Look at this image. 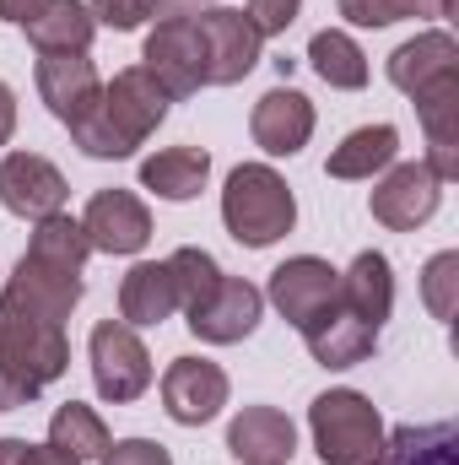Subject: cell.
<instances>
[{"label":"cell","mask_w":459,"mask_h":465,"mask_svg":"<svg viewBox=\"0 0 459 465\" xmlns=\"http://www.w3.org/2000/svg\"><path fill=\"white\" fill-rule=\"evenodd\" d=\"M206 179H211V157L200 146H168L141 163V184L162 201H190L206 190Z\"/></svg>","instance_id":"7402d4cb"},{"label":"cell","mask_w":459,"mask_h":465,"mask_svg":"<svg viewBox=\"0 0 459 465\" xmlns=\"http://www.w3.org/2000/svg\"><path fill=\"white\" fill-rule=\"evenodd\" d=\"M93 33H98V22L82 0H54L38 22H27V38L38 54H87Z\"/></svg>","instance_id":"cb8c5ba5"},{"label":"cell","mask_w":459,"mask_h":465,"mask_svg":"<svg viewBox=\"0 0 459 465\" xmlns=\"http://www.w3.org/2000/svg\"><path fill=\"white\" fill-rule=\"evenodd\" d=\"M249 130H254V146H265L270 157H292V152H303L308 135H314V104H308L303 93H292V87H270V93L254 104Z\"/></svg>","instance_id":"9a60e30c"},{"label":"cell","mask_w":459,"mask_h":465,"mask_svg":"<svg viewBox=\"0 0 459 465\" xmlns=\"http://www.w3.org/2000/svg\"><path fill=\"white\" fill-rule=\"evenodd\" d=\"M416 114H422V130H427V168L449 184L459 173V71L454 76H438L433 87L416 93Z\"/></svg>","instance_id":"ac0fdd59"},{"label":"cell","mask_w":459,"mask_h":465,"mask_svg":"<svg viewBox=\"0 0 459 465\" xmlns=\"http://www.w3.org/2000/svg\"><path fill=\"white\" fill-rule=\"evenodd\" d=\"M146 76L173 98H195L206 87V49H200V27L195 16H168L146 33V54H141Z\"/></svg>","instance_id":"5b68a950"},{"label":"cell","mask_w":459,"mask_h":465,"mask_svg":"<svg viewBox=\"0 0 459 465\" xmlns=\"http://www.w3.org/2000/svg\"><path fill=\"white\" fill-rule=\"evenodd\" d=\"M259 309H265V292H259V287H249L243 276H222V287L190 314V331H195L200 341L228 347V341H243V336L259 325Z\"/></svg>","instance_id":"5bb4252c"},{"label":"cell","mask_w":459,"mask_h":465,"mask_svg":"<svg viewBox=\"0 0 459 465\" xmlns=\"http://www.w3.org/2000/svg\"><path fill=\"white\" fill-rule=\"evenodd\" d=\"M438 195H444V179H438L427 163H400V168H389V173L373 184V201H367V206H373V217H378L384 228L411 232L438 212Z\"/></svg>","instance_id":"9c48e42d"},{"label":"cell","mask_w":459,"mask_h":465,"mask_svg":"<svg viewBox=\"0 0 459 465\" xmlns=\"http://www.w3.org/2000/svg\"><path fill=\"white\" fill-rule=\"evenodd\" d=\"M367 465H459V428L454 422H422L384 433V450Z\"/></svg>","instance_id":"44dd1931"},{"label":"cell","mask_w":459,"mask_h":465,"mask_svg":"<svg viewBox=\"0 0 459 465\" xmlns=\"http://www.w3.org/2000/svg\"><path fill=\"white\" fill-rule=\"evenodd\" d=\"M27 401H38V395H33L27 384H16V379L0 368V411H16V406H27Z\"/></svg>","instance_id":"8d00e7d4"},{"label":"cell","mask_w":459,"mask_h":465,"mask_svg":"<svg viewBox=\"0 0 459 465\" xmlns=\"http://www.w3.org/2000/svg\"><path fill=\"white\" fill-rule=\"evenodd\" d=\"M200 5H211V0H141V22L146 16H162V22L168 16H195Z\"/></svg>","instance_id":"d590c367"},{"label":"cell","mask_w":459,"mask_h":465,"mask_svg":"<svg viewBox=\"0 0 459 465\" xmlns=\"http://www.w3.org/2000/svg\"><path fill=\"white\" fill-rule=\"evenodd\" d=\"M228 450L238 465H287L298 450V433L287 422V411L276 406H243L228 428Z\"/></svg>","instance_id":"2e32d148"},{"label":"cell","mask_w":459,"mask_h":465,"mask_svg":"<svg viewBox=\"0 0 459 465\" xmlns=\"http://www.w3.org/2000/svg\"><path fill=\"white\" fill-rule=\"evenodd\" d=\"M0 206L11 217H27V223L60 217V206H65V173L49 157H38V152H11L0 163Z\"/></svg>","instance_id":"ba28073f"},{"label":"cell","mask_w":459,"mask_h":465,"mask_svg":"<svg viewBox=\"0 0 459 465\" xmlns=\"http://www.w3.org/2000/svg\"><path fill=\"white\" fill-rule=\"evenodd\" d=\"M162 265H168V276H173V292H179V309H184V314H195V309L222 287V265H217L206 249H190V243H184V249H173Z\"/></svg>","instance_id":"83f0119b"},{"label":"cell","mask_w":459,"mask_h":465,"mask_svg":"<svg viewBox=\"0 0 459 465\" xmlns=\"http://www.w3.org/2000/svg\"><path fill=\"white\" fill-rule=\"evenodd\" d=\"M195 27H200V49H206V87H232L259 65L265 38L254 33V22L243 11L206 5V11H195Z\"/></svg>","instance_id":"52a82bcc"},{"label":"cell","mask_w":459,"mask_h":465,"mask_svg":"<svg viewBox=\"0 0 459 465\" xmlns=\"http://www.w3.org/2000/svg\"><path fill=\"white\" fill-rule=\"evenodd\" d=\"M173 309H179V292H173L168 265L146 260V265H135V271L119 282V314H124L130 331H135V325H162Z\"/></svg>","instance_id":"603a6c76"},{"label":"cell","mask_w":459,"mask_h":465,"mask_svg":"<svg viewBox=\"0 0 459 465\" xmlns=\"http://www.w3.org/2000/svg\"><path fill=\"white\" fill-rule=\"evenodd\" d=\"M336 282H341V271H330V260L298 254V260H287V265L270 271V303L287 314V325L303 331L319 309L336 303Z\"/></svg>","instance_id":"8fae6325"},{"label":"cell","mask_w":459,"mask_h":465,"mask_svg":"<svg viewBox=\"0 0 459 465\" xmlns=\"http://www.w3.org/2000/svg\"><path fill=\"white\" fill-rule=\"evenodd\" d=\"M93 384L103 401H141L151 384V351L141 347V336L124 320H103L93 331Z\"/></svg>","instance_id":"8992f818"},{"label":"cell","mask_w":459,"mask_h":465,"mask_svg":"<svg viewBox=\"0 0 459 465\" xmlns=\"http://www.w3.org/2000/svg\"><path fill=\"white\" fill-rule=\"evenodd\" d=\"M11 130H16V98H11V87L0 82V146L11 141Z\"/></svg>","instance_id":"74e56055"},{"label":"cell","mask_w":459,"mask_h":465,"mask_svg":"<svg viewBox=\"0 0 459 465\" xmlns=\"http://www.w3.org/2000/svg\"><path fill=\"white\" fill-rule=\"evenodd\" d=\"M454 71H459V49L449 33H422V38H411L389 54V82L405 98H416L422 87H433L438 76H454Z\"/></svg>","instance_id":"ffe728a7"},{"label":"cell","mask_w":459,"mask_h":465,"mask_svg":"<svg viewBox=\"0 0 459 465\" xmlns=\"http://www.w3.org/2000/svg\"><path fill=\"white\" fill-rule=\"evenodd\" d=\"M0 465H76L49 444H27V439H0Z\"/></svg>","instance_id":"d6a6232c"},{"label":"cell","mask_w":459,"mask_h":465,"mask_svg":"<svg viewBox=\"0 0 459 465\" xmlns=\"http://www.w3.org/2000/svg\"><path fill=\"white\" fill-rule=\"evenodd\" d=\"M49 5H54V0H0V22H16V27H27V22H38Z\"/></svg>","instance_id":"e575fe53"},{"label":"cell","mask_w":459,"mask_h":465,"mask_svg":"<svg viewBox=\"0 0 459 465\" xmlns=\"http://www.w3.org/2000/svg\"><path fill=\"white\" fill-rule=\"evenodd\" d=\"M422 298H427L433 320H444V325L454 320V309H459V254H454V249H444V254H433V260H427Z\"/></svg>","instance_id":"f546056e"},{"label":"cell","mask_w":459,"mask_h":465,"mask_svg":"<svg viewBox=\"0 0 459 465\" xmlns=\"http://www.w3.org/2000/svg\"><path fill=\"white\" fill-rule=\"evenodd\" d=\"M336 303L351 309L356 320H367L373 331L389 320V309H395V276H389V260H384L378 249H362V254L351 260V271H341Z\"/></svg>","instance_id":"d6986e66"},{"label":"cell","mask_w":459,"mask_h":465,"mask_svg":"<svg viewBox=\"0 0 459 465\" xmlns=\"http://www.w3.org/2000/svg\"><path fill=\"white\" fill-rule=\"evenodd\" d=\"M454 0H341V16L356 27H389L405 16H449Z\"/></svg>","instance_id":"f1b7e54d"},{"label":"cell","mask_w":459,"mask_h":465,"mask_svg":"<svg viewBox=\"0 0 459 465\" xmlns=\"http://www.w3.org/2000/svg\"><path fill=\"white\" fill-rule=\"evenodd\" d=\"M395 152H400L395 124H362L330 152V179H373L378 168L395 163Z\"/></svg>","instance_id":"d4e9b609"},{"label":"cell","mask_w":459,"mask_h":465,"mask_svg":"<svg viewBox=\"0 0 459 465\" xmlns=\"http://www.w3.org/2000/svg\"><path fill=\"white\" fill-rule=\"evenodd\" d=\"M87 11H93V22H103V27H119V33L141 27V0H93Z\"/></svg>","instance_id":"836d02e7"},{"label":"cell","mask_w":459,"mask_h":465,"mask_svg":"<svg viewBox=\"0 0 459 465\" xmlns=\"http://www.w3.org/2000/svg\"><path fill=\"white\" fill-rule=\"evenodd\" d=\"M109 444H114V439H109L103 417H98L93 406H82V401H65V406L54 411V422H49V450H60L65 460H76V465L98 460Z\"/></svg>","instance_id":"484cf974"},{"label":"cell","mask_w":459,"mask_h":465,"mask_svg":"<svg viewBox=\"0 0 459 465\" xmlns=\"http://www.w3.org/2000/svg\"><path fill=\"white\" fill-rule=\"evenodd\" d=\"M298 11H303V0H249V22H254L259 38L287 33V27L298 22Z\"/></svg>","instance_id":"4dcf8cb0"},{"label":"cell","mask_w":459,"mask_h":465,"mask_svg":"<svg viewBox=\"0 0 459 465\" xmlns=\"http://www.w3.org/2000/svg\"><path fill=\"white\" fill-rule=\"evenodd\" d=\"M303 341H308V351H314L325 368H356V362L373 357L378 331H373L367 320H356L351 309L330 303V309H319V314L303 325Z\"/></svg>","instance_id":"e0dca14e"},{"label":"cell","mask_w":459,"mask_h":465,"mask_svg":"<svg viewBox=\"0 0 459 465\" xmlns=\"http://www.w3.org/2000/svg\"><path fill=\"white\" fill-rule=\"evenodd\" d=\"M71 362V347H65V320L49 314L44 303L22 298L16 287L0 292V368L27 384L33 395L44 384H54Z\"/></svg>","instance_id":"7a4b0ae2"},{"label":"cell","mask_w":459,"mask_h":465,"mask_svg":"<svg viewBox=\"0 0 459 465\" xmlns=\"http://www.w3.org/2000/svg\"><path fill=\"white\" fill-rule=\"evenodd\" d=\"M308 60H314V71H319L330 87H341V93L367 87V60H362V49H356L346 33H336V27L314 33V44H308Z\"/></svg>","instance_id":"4316f807"},{"label":"cell","mask_w":459,"mask_h":465,"mask_svg":"<svg viewBox=\"0 0 459 465\" xmlns=\"http://www.w3.org/2000/svg\"><path fill=\"white\" fill-rule=\"evenodd\" d=\"M222 223L243 249H265L298 223V201L287 190V179L265 163H243L222 190Z\"/></svg>","instance_id":"3957f363"},{"label":"cell","mask_w":459,"mask_h":465,"mask_svg":"<svg viewBox=\"0 0 459 465\" xmlns=\"http://www.w3.org/2000/svg\"><path fill=\"white\" fill-rule=\"evenodd\" d=\"M308 428H314V450L325 465H367L384 450V422H378L373 401L356 390L319 395L308 406Z\"/></svg>","instance_id":"277c9868"},{"label":"cell","mask_w":459,"mask_h":465,"mask_svg":"<svg viewBox=\"0 0 459 465\" xmlns=\"http://www.w3.org/2000/svg\"><path fill=\"white\" fill-rule=\"evenodd\" d=\"M82 232L103 254H135L151 238V217L130 190H98L87 201V212H82Z\"/></svg>","instance_id":"4fadbf2b"},{"label":"cell","mask_w":459,"mask_h":465,"mask_svg":"<svg viewBox=\"0 0 459 465\" xmlns=\"http://www.w3.org/2000/svg\"><path fill=\"white\" fill-rule=\"evenodd\" d=\"M98 465H173L168 460V450L162 444H151V439H124V444H109Z\"/></svg>","instance_id":"1f68e13d"},{"label":"cell","mask_w":459,"mask_h":465,"mask_svg":"<svg viewBox=\"0 0 459 465\" xmlns=\"http://www.w3.org/2000/svg\"><path fill=\"white\" fill-rule=\"evenodd\" d=\"M162 114H168V93L141 65H130V71H119L114 82L103 87L98 109L71 124V135H76V146L87 157H130L162 124Z\"/></svg>","instance_id":"6da1fadb"},{"label":"cell","mask_w":459,"mask_h":465,"mask_svg":"<svg viewBox=\"0 0 459 465\" xmlns=\"http://www.w3.org/2000/svg\"><path fill=\"white\" fill-rule=\"evenodd\" d=\"M38 93L60 124H76L98 109L103 82H98L87 54H38Z\"/></svg>","instance_id":"7c38bea8"},{"label":"cell","mask_w":459,"mask_h":465,"mask_svg":"<svg viewBox=\"0 0 459 465\" xmlns=\"http://www.w3.org/2000/svg\"><path fill=\"white\" fill-rule=\"evenodd\" d=\"M162 406H168L173 422L200 428L228 406V373L217 362H206V357H179L162 373Z\"/></svg>","instance_id":"30bf717a"}]
</instances>
